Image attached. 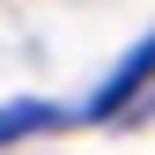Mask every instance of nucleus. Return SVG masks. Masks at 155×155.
<instances>
[{
  "instance_id": "f257e3e1",
  "label": "nucleus",
  "mask_w": 155,
  "mask_h": 155,
  "mask_svg": "<svg viewBox=\"0 0 155 155\" xmlns=\"http://www.w3.org/2000/svg\"><path fill=\"white\" fill-rule=\"evenodd\" d=\"M148 81H155V37H140V45H133L126 59H118V74L96 89V104H89V111H96V118H111V111H118V104H133V96H140Z\"/></svg>"
},
{
  "instance_id": "f03ea898",
  "label": "nucleus",
  "mask_w": 155,
  "mask_h": 155,
  "mask_svg": "<svg viewBox=\"0 0 155 155\" xmlns=\"http://www.w3.org/2000/svg\"><path fill=\"white\" fill-rule=\"evenodd\" d=\"M45 126H59V104H0V148L22 133H45Z\"/></svg>"
}]
</instances>
